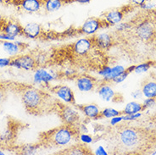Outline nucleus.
<instances>
[{
    "instance_id": "obj_8",
    "label": "nucleus",
    "mask_w": 156,
    "mask_h": 155,
    "mask_svg": "<svg viewBox=\"0 0 156 155\" xmlns=\"http://www.w3.org/2000/svg\"><path fill=\"white\" fill-rule=\"evenodd\" d=\"M109 25L102 17H91L83 23L81 27L77 30L78 34L90 36L94 35L98 30L103 28L109 27Z\"/></svg>"
},
{
    "instance_id": "obj_1",
    "label": "nucleus",
    "mask_w": 156,
    "mask_h": 155,
    "mask_svg": "<svg viewBox=\"0 0 156 155\" xmlns=\"http://www.w3.org/2000/svg\"><path fill=\"white\" fill-rule=\"evenodd\" d=\"M114 34L133 58L152 60L156 53V26L151 9L140 10L129 21L121 22Z\"/></svg>"
},
{
    "instance_id": "obj_15",
    "label": "nucleus",
    "mask_w": 156,
    "mask_h": 155,
    "mask_svg": "<svg viewBox=\"0 0 156 155\" xmlns=\"http://www.w3.org/2000/svg\"><path fill=\"white\" fill-rule=\"evenodd\" d=\"M11 4L20 7L24 11L35 13L43 8V0H12Z\"/></svg>"
},
{
    "instance_id": "obj_12",
    "label": "nucleus",
    "mask_w": 156,
    "mask_h": 155,
    "mask_svg": "<svg viewBox=\"0 0 156 155\" xmlns=\"http://www.w3.org/2000/svg\"><path fill=\"white\" fill-rule=\"evenodd\" d=\"M76 85L81 92H92L97 89L100 81L87 74L79 75L75 78Z\"/></svg>"
},
{
    "instance_id": "obj_33",
    "label": "nucleus",
    "mask_w": 156,
    "mask_h": 155,
    "mask_svg": "<svg viewBox=\"0 0 156 155\" xmlns=\"http://www.w3.org/2000/svg\"><path fill=\"white\" fill-rule=\"evenodd\" d=\"M5 20H6V19H5L4 16L1 15V13H0V30H1L2 26H4V22H5Z\"/></svg>"
},
{
    "instance_id": "obj_23",
    "label": "nucleus",
    "mask_w": 156,
    "mask_h": 155,
    "mask_svg": "<svg viewBox=\"0 0 156 155\" xmlns=\"http://www.w3.org/2000/svg\"><path fill=\"white\" fill-rule=\"evenodd\" d=\"M126 70V69L121 65H116L111 68V70L109 71V73L104 77L103 81L108 82H112L116 77H118L119 76H121V74L124 73V71Z\"/></svg>"
},
{
    "instance_id": "obj_21",
    "label": "nucleus",
    "mask_w": 156,
    "mask_h": 155,
    "mask_svg": "<svg viewBox=\"0 0 156 155\" xmlns=\"http://www.w3.org/2000/svg\"><path fill=\"white\" fill-rule=\"evenodd\" d=\"M54 79H55V76L45 69L38 67L36 70L35 75H34V82L37 84H45L48 86L49 85V83Z\"/></svg>"
},
{
    "instance_id": "obj_22",
    "label": "nucleus",
    "mask_w": 156,
    "mask_h": 155,
    "mask_svg": "<svg viewBox=\"0 0 156 155\" xmlns=\"http://www.w3.org/2000/svg\"><path fill=\"white\" fill-rule=\"evenodd\" d=\"M66 4L65 0H43V7L47 12H55L58 10Z\"/></svg>"
},
{
    "instance_id": "obj_17",
    "label": "nucleus",
    "mask_w": 156,
    "mask_h": 155,
    "mask_svg": "<svg viewBox=\"0 0 156 155\" xmlns=\"http://www.w3.org/2000/svg\"><path fill=\"white\" fill-rule=\"evenodd\" d=\"M96 91L103 100L116 102L115 98L118 94L115 93V92L112 88V86H110V82H105V81L101 80L98 86Z\"/></svg>"
},
{
    "instance_id": "obj_34",
    "label": "nucleus",
    "mask_w": 156,
    "mask_h": 155,
    "mask_svg": "<svg viewBox=\"0 0 156 155\" xmlns=\"http://www.w3.org/2000/svg\"><path fill=\"white\" fill-rule=\"evenodd\" d=\"M149 120H150V122H151L152 124L154 125V128L156 129V114H154V115L149 119Z\"/></svg>"
},
{
    "instance_id": "obj_9",
    "label": "nucleus",
    "mask_w": 156,
    "mask_h": 155,
    "mask_svg": "<svg viewBox=\"0 0 156 155\" xmlns=\"http://www.w3.org/2000/svg\"><path fill=\"white\" fill-rule=\"evenodd\" d=\"M10 66L26 70H36L39 66L33 54H26L11 58Z\"/></svg>"
},
{
    "instance_id": "obj_32",
    "label": "nucleus",
    "mask_w": 156,
    "mask_h": 155,
    "mask_svg": "<svg viewBox=\"0 0 156 155\" xmlns=\"http://www.w3.org/2000/svg\"><path fill=\"white\" fill-rule=\"evenodd\" d=\"M81 139L82 140V142L84 143H92L93 142V139H92V137H90L89 136H87V135H83L80 137Z\"/></svg>"
},
{
    "instance_id": "obj_29",
    "label": "nucleus",
    "mask_w": 156,
    "mask_h": 155,
    "mask_svg": "<svg viewBox=\"0 0 156 155\" xmlns=\"http://www.w3.org/2000/svg\"><path fill=\"white\" fill-rule=\"evenodd\" d=\"M147 0H129L130 4H132L135 8H142L146 3Z\"/></svg>"
},
{
    "instance_id": "obj_4",
    "label": "nucleus",
    "mask_w": 156,
    "mask_h": 155,
    "mask_svg": "<svg viewBox=\"0 0 156 155\" xmlns=\"http://www.w3.org/2000/svg\"><path fill=\"white\" fill-rule=\"evenodd\" d=\"M79 128L63 124L39 135V147L55 148L68 146L73 140L79 139Z\"/></svg>"
},
{
    "instance_id": "obj_30",
    "label": "nucleus",
    "mask_w": 156,
    "mask_h": 155,
    "mask_svg": "<svg viewBox=\"0 0 156 155\" xmlns=\"http://www.w3.org/2000/svg\"><path fill=\"white\" fill-rule=\"evenodd\" d=\"M10 61H11V58H0V67L9 65Z\"/></svg>"
},
{
    "instance_id": "obj_27",
    "label": "nucleus",
    "mask_w": 156,
    "mask_h": 155,
    "mask_svg": "<svg viewBox=\"0 0 156 155\" xmlns=\"http://www.w3.org/2000/svg\"><path fill=\"white\" fill-rule=\"evenodd\" d=\"M121 114V112L117 111V110L114 109H105L100 112L98 119H101V118H113V117L120 115Z\"/></svg>"
},
{
    "instance_id": "obj_16",
    "label": "nucleus",
    "mask_w": 156,
    "mask_h": 155,
    "mask_svg": "<svg viewBox=\"0 0 156 155\" xmlns=\"http://www.w3.org/2000/svg\"><path fill=\"white\" fill-rule=\"evenodd\" d=\"M22 30H23V26H21V25L19 22L16 20L6 19L0 31L9 37L15 39V37L17 36L22 35Z\"/></svg>"
},
{
    "instance_id": "obj_35",
    "label": "nucleus",
    "mask_w": 156,
    "mask_h": 155,
    "mask_svg": "<svg viewBox=\"0 0 156 155\" xmlns=\"http://www.w3.org/2000/svg\"><path fill=\"white\" fill-rule=\"evenodd\" d=\"M151 13H152V16H153V19H154V23H155L156 26V8L154 9H151Z\"/></svg>"
},
{
    "instance_id": "obj_3",
    "label": "nucleus",
    "mask_w": 156,
    "mask_h": 155,
    "mask_svg": "<svg viewBox=\"0 0 156 155\" xmlns=\"http://www.w3.org/2000/svg\"><path fill=\"white\" fill-rule=\"evenodd\" d=\"M14 86L18 88V93L27 112L36 116L55 113L56 99L50 93L25 84Z\"/></svg>"
},
{
    "instance_id": "obj_25",
    "label": "nucleus",
    "mask_w": 156,
    "mask_h": 155,
    "mask_svg": "<svg viewBox=\"0 0 156 155\" xmlns=\"http://www.w3.org/2000/svg\"><path fill=\"white\" fill-rule=\"evenodd\" d=\"M3 46H4V50L10 55H16L20 50V44H17V43H10V42H4Z\"/></svg>"
},
{
    "instance_id": "obj_13",
    "label": "nucleus",
    "mask_w": 156,
    "mask_h": 155,
    "mask_svg": "<svg viewBox=\"0 0 156 155\" xmlns=\"http://www.w3.org/2000/svg\"><path fill=\"white\" fill-rule=\"evenodd\" d=\"M92 37L94 40V45L102 51L109 50L116 43V38L114 33H99Z\"/></svg>"
},
{
    "instance_id": "obj_2",
    "label": "nucleus",
    "mask_w": 156,
    "mask_h": 155,
    "mask_svg": "<svg viewBox=\"0 0 156 155\" xmlns=\"http://www.w3.org/2000/svg\"><path fill=\"white\" fill-rule=\"evenodd\" d=\"M109 132L110 150L116 154H147L156 142L155 128L118 123Z\"/></svg>"
},
{
    "instance_id": "obj_24",
    "label": "nucleus",
    "mask_w": 156,
    "mask_h": 155,
    "mask_svg": "<svg viewBox=\"0 0 156 155\" xmlns=\"http://www.w3.org/2000/svg\"><path fill=\"white\" fill-rule=\"evenodd\" d=\"M143 111V105L136 104V103H130L125 107L121 114H127V115H133L136 113Z\"/></svg>"
},
{
    "instance_id": "obj_19",
    "label": "nucleus",
    "mask_w": 156,
    "mask_h": 155,
    "mask_svg": "<svg viewBox=\"0 0 156 155\" xmlns=\"http://www.w3.org/2000/svg\"><path fill=\"white\" fill-rule=\"evenodd\" d=\"M43 30L42 26L37 23H28L23 27L22 35L27 38L36 39L40 37L43 34Z\"/></svg>"
},
{
    "instance_id": "obj_26",
    "label": "nucleus",
    "mask_w": 156,
    "mask_h": 155,
    "mask_svg": "<svg viewBox=\"0 0 156 155\" xmlns=\"http://www.w3.org/2000/svg\"><path fill=\"white\" fill-rule=\"evenodd\" d=\"M39 147V145H25V146H21L20 147V148L18 149V152L19 153H21V154H34L37 148Z\"/></svg>"
},
{
    "instance_id": "obj_7",
    "label": "nucleus",
    "mask_w": 156,
    "mask_h": 155,
    "mask_svg": "<svg viewBox=\"0 0 156 155\" xmlns=\"http://www.w3.org/2000/svg\"><path fill=\"white\" fill-rule=\"evenodd\" d=\"M134 9L136 8L133 7L132 4H129L125 6L120 7V8L114 9H110V10L105 12L101 17L109 24V26H115V25L121 23L123 19L125 18V16L128 13L133 11Z\"/></svg>"
},
{
    "instance_id": "obj_31",
    "label": "nucleus",
    "mask_w": 156,
    "mask_h": 155,
    "mask_svg": "<svg viewBox=\"0 0 156 155\" xmlns=\"http://www.w3.org/2000/svg\"><path fill=\"white\" fill-rule=\"evenodd\" d=\"M66 4H70V3H79V4H87L91 0H65Z\"/></svg>"
},
{
    "instance_id": "obj_18",
    "label": "nucleus",
    "mask_w": 156,
    "mask_h": 155,
    "mask_svg": "<svg viewBox=\"0 0 156 155\" xmlns=\"http://www.w3.org/2000/svg\"><path fill=\"white\" fill-rule=\"evenodd\" d=\"M91 153H92V151L90 150L87 143H78L71 145L58 152V154L66 155H87Z\"/></svg>"
},
{
    "instance_id": "obj_11",
    "label": "nucleus",
    "mask_w": 156,
    "mask_h": 155,
    "mask_svg": "<svg viewBox=\"0 0 156 155\" xmlns=\"http://www.w3.org/2000/svg\"><path fill=\"white\" fill-rule=\"evenodd\" d=\"M18 127L19 125L17 123L9 122L8 128L2 135H0V147L9 148L10 147H13L18 133Z\"/></svg>"
},
{
    "instance_id": "obj_20",
    "label": "nucleus",
    "mask_w": 156,
    "mask_h": 155,
    "mask_svg": "<svg viewBox=\"0 0 156 155\" xmlns=\"http://www.w3.org/2000/svg\"><path fill=\"white\" fill-rule=\"evenodd\" d=\"M75 107H76L78 110H80L87 118L94 120H98L101 112L96 104H76Z\"/></svg>"
},
{
    "instance_id": "obj_10",
    "label": "nucleus",
    "mask_w": 156,
    "mask_h": 155,
    "mask_svg": "<svg viewBox=\"0 0 156 155\" xmlns=\"http://www.w3.org/2000/svg\"><path fill=\"white\" fill-rule=\"evenodd\" d=\"M49 91L51 93L55 94L59 99H61L68 104L73 105V106L76 104L74 93L69 86L66 85H55L50 86Z\"/></svg>"
},
{
    "instance_id": "obj_5",
    "label": "nucleus",
    "mask_w": 156,
    "mask_h": 155,
    "mask_svg": "<svg viewBox=\"0 0 156 155\" xmlns=\"http://www.w3.org/2000/svg\"><path fill=\"white\" fill-rule=\"evenodd\" d=\"M98 48L94 45L93 37L81 38L76 42L72 43L67 49L68 54L70 55L71 59L78 61H85V58H88L92 55V52L97 49Z\"/></svg>"
},
{
    "instance_id": "obj_14",
    "label": "nucleus",
    "mask_w": 156,
    "mask_h": 155,
    "mask_svg": "<svg viewBox=\"0 0 156 155\" xmlns=\"http://www.w3.org/2000/svg\"><path fill=\"white\" fill-rule=\"evenodd\" d=\"M141 93L147 98L156 101V74L150 73L142 81Z\"/></svg>"
},
{
    "instance_id": "obj_28",
    "label": "nucleus",
    "mask_w": 156,
    "mask_h": 155,
    "mask_svg": "<svg viewBox=\"0 0 156 155\" xmlns=\"http://www.w3.org/2000/svg\"><path fill=\"white\" fill-rule=\"evenodd\" d=\"M8 97V86L0 83V109Z\"/></svg>"
},
{
    "instance_id": "obj_6",
    "label": "nucleus",
    "mask_w": 156,
    "mask_h": 155,
    "mask_svg": "<svg viewBox=\"0 0 156 155\" xmlns=\"http://www.w3.org/2000/svg\"><path fill=\"white\" fill-rule=\"evenodd\" d=\"M55 113L59 117L63 124L79 128L81 126V116L79 113L72 107L65 104L59 100L56 99Z\"/></svg>"
}]
</instances>
